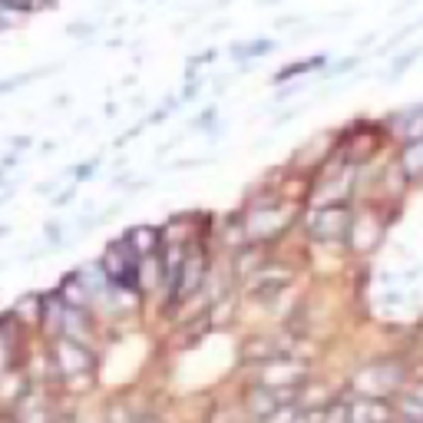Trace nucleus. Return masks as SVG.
Masks as SVG:
<instances>
[{"label":"nucleus","mask_w":423,"mask_h":423,"mask_svg":"<svg viewBox=\"0 0 423 423\" xmlns=\"http://www.w3.org/2000/svg\"><path fill=\"white\" fill-rule=\"evenodd\" d=\"M0 7H7V10H33V0H0Z\"/></svg>","instance_id":"1"}]
</instances>
